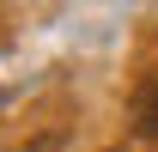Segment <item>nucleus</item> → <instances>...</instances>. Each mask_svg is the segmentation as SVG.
Segmentation results:
<instances>
[{
  "instance_id": "obj_2",
  "label": "nucleus",
  "mask_w": 158,
  "mask_h": 152,
  "mask_svg": "<svg viewBox=\"0 0 158 152\" xmlns=\"http://www.w3.org/2000/svg\"><path fill=\"white\" fill-rule=\"evenodd\" d=\"M31 152H61V140H43V146H31Z\"/></svg>"
},
{
  "instance_id": "obj_1",
  "label": "nucleus",
  "mask_w": 158,
  "mask_h": 152,
  "mask_svg": "<svg viewBox=\"0 0 158 152\" xmlns=\"http://www.w3.org/2000/svg\"><path fill=\"white\" fill-rule=\"evenodd\" d=\"M140 116H146V128L158 134V79H152V91H146V103H140Z\"/></svg>"
}]
</instances>
